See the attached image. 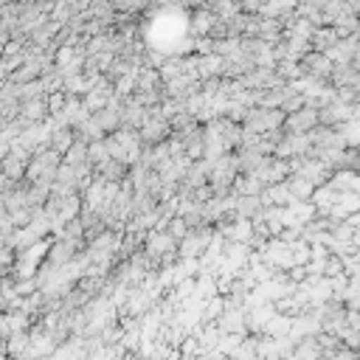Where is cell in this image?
<instances>
[{
	"label": "cell",
	"mask_w": 360,
	"mask_h": 360,
	"mask_svg": "<svg viewBox=\"0 0 360 360\" xmlns=\"http://www.w3.org/2000/svg\"><path fill=\"white\" fill-rule=\"evenodd\" d=\"M177 248H180V242L172 239L166 231H149V233H146V242H143V250H146V256L152 259L155 270H160V262H163L169 253H177Z\"/></svg>",
	"instance_id": "6da1fadb"
},
{
	"label": "cell",
	"mask_w": 360,
	"mask_h": 360,
	"mask_svg": "<svg viewBox=\"0 0 360 360\" xmlns=\"http://www.w3.org/2000/svg\"><path fill=\"white\" fill-rule=\"evenodd\" d=\"M301 70H304V76H309V79H318V82H332V73H335V62H332V56L329 53H323V51H309L301 62Z\"/></svg>",
	"instance_id": "7a4b0ae2"
},
{
	"label": "cell",
	"mask_w": 360,
	"mask_h": 360,
	"mask_svg": "<svg viewBox=\"0 0 360 360\" xmlns=\"http://www.w3.org/2000/svg\"><path fill=\"white\" fill-rule=\"evenodd\" d=\"M174 135H177V132H174ZM180 141H183V152H186L188 160H202V158H205V149H208L205 124L188 127L186 132H180Z\"/></svg>",
	"instance_id": "3957f363"
},
{
	"label": "cell",
	"mask_w": 360,
	"mask_h": 360,
	"mask_svg": "<svg viewBox=\"0 0 360 360\" xmlns=\"http://www.w3.org/2000/svg\"><path fill=\"white\" fill-rule=\"evenodd\" d=\"M217 236V228H200V231H191L183 242H180V259H200L205 250H208V245H211V239Z\"/></svg>",
	"instance_id": "277c9868"
},
{
	"label": "cell",
	"mask_w": 360,
	"mask_h": 360,
	"mask_svg": "<svg viewBox=\"0 0 360 360\" xmlns=\"http://www.w3.org/2000/svg\"><path fill=\"white\" fill-rule=\"evenodd\" d=\"M312 152V143H309V135H295V132H287L281 138V143L276 146V158H284V160H292V158H307Z\"/></svg>",
	"instance_id": "5b68a950"
},
{
	"label": "cell",
	"mask_w": 360,
	"mask_h": 360,
	"mask_svg": "<svg viewBox=\"0 0 360 360\" xmlns=\"http://www.w3.org/2000/svg\"><path fill=\"white\" fill-rule=\"evenodd\" d=\"M318 118H321L323 127H335L338 129V127H343V124H349L354 118V110L349 104H343V101H329V104L318 107Z\"/></svg>",
	"instance_id": "8992f818"
},
{
	"label": "cell",
	"mask_w": 360,
	"mask_h": 360,
	"mask_svg": "<svg viewBox=\"0 0 360 360\" xmlns=\"http://www.w3.org/2000/svg\"><path fill=\"white\" fill-rule=\"evenodd\" d=\"M256 174H259L267 186H273V183H284V180H290V177H292V169H290V160L270 155V158H264V163L259 166Z\"/></svg>",
	"instance_id": "52a82bcc"
},
{
	"label": "cell",
	"mask_w": 360,
	"mask_h": 360,
	"mask_svg": "<svg viewBox=\"0 0 360 360\" xmlns=\"http://www.w3.org/2000/svg\"><path fill=\"white\" fill-rule=\"evenodd\" d=\"M321 124V118H318V107H304V110H298V112H292V115H287V124H284V132H295V135H307V132H312L315 127Z\"/></svg>",
	"instance_id": "ba28073f"
},
{
	"label": "cell",
	"mask_w": 360,
	"mask_h": 360,
	"mask_svg": "<svg viewBox=\"0 0 360 360\" xmlns=\"http://www.w3.org/2000/svg\"><path fill=\"white\" fill-rule=\"evenodd\" d=\"M146 121H149V110H146L135 96H129V98L124 101V107H121V124H124L121 129H135V132H138Z\"/></svg>",
	"instance_id": "9c48e42d"
},
{
	"label": "cell",
	"mask_w": 360,
	"mask_h": 360,
	"mask_svg": "<svg viewBox=\"0 0 360 360\" xmlns=\"http://www.w3.org/2000/svg\"><path fill=\"white\" fill-rule=\"evenodd\" d=\"M138 135H141L143 146H158V143H163V141L172 138V124L163 121V118H149V121L138 129Z\"/></svg>",
	"instance_id": "30bf717a"
},
{
	"label": "cell",
	"mask_w": 360,
	"mask_h": 360,
	"mask_svg": "<svg viewBox=\"0 0 360 360\" xmlns=\"http://www.w3.org/2000/svg\"><path fill=\"white\" fill-rule=\"evenodd\" d=\"M217 20H219V17H217V14H214L208 6L191 8V17H188V31H191V37H194V39H200V37H208Z\"/></svg>",
	"instance_id": "8fae6325"
},
{
	"label": "cell",
	"mask_w": 360,
	"mask_h": 360,
	"mask_svg": "<svg viewBox=\"0 0 360 360\" xmlns=\"http://www.w3.org/2000/svg\"><path fill=\"white\" fill-rule=\"evenodd\" d=\"M262 202H264V205H276V208H287V205H292V202H295V197H292L290 180L267 186V191L262 194Z\"/></svg>",
	"instance_id": "7c38bea8"
},
{
	"label": "cell",
	"mask_w": 360,
	"mask_h": 360,
	"mask_svg": "<svg viewBox=\"0 0 360 360\" xmlns=\"http://www.w3.org/2000/svg\"><path fill=\"white\" fill-rule=\"evenodd\" d=\"M267 191V183L259 174H239L233 183V194L239 197H262Z\"/></svg>",
	"instance_id": "4fadbf2b"
},
{
	"label": "cell",
	"mask_w": 360,
	"mask_h": 360,
	"mask_svg": "<svg viewBox=\"0 0 360 360\" xmlns=\"http://www.w3.org/2000/svg\"><path fill=\"white\" fill-rule=\"evenodd\" d=\"M312 51H323V53H329L338 42H340V34H338V28L335 25H318L315 31H312Z\"/></svg>",
	"instance_id": "5bb4252c"
},
{
	"label": "cell",
	"mask_w": 360,
	"mask_h": 360,
	"mask_svg": "<svg viewBox=\"0 0 360 360\" xmlns=\"http://www.w3.org/2000/svg\"><path fill=\"white\" fill-rule=\"evenodd\" d=\"M326 6H329V0H298V3H295V11H298V17L309 20V22L318 28V25H323V11H326Z\"/></svg>",
	"instance_id": "9a60e30c"
},
{
	"label": "cell",
	"mask_w": 360,
	"mask_h": 360,
	"mask_svg": "<svg viewBox=\"0 0 360 360\" xmlns=\"http://www.w3.org/2000/svg\"><path fill=\"white\" fill-rule=\"evenodd\" d=\"M129 169H132L129 163H124V160H115V158H110V160H107V163H104V166H101V169H98L96 174H98V177H101L104 183H118V186H121V183H124V180L129 177Z\"/></svg>",
	"instance_id": "2e32d148"
},
{
	"label": "cell",
	"mask_w": 360,
	"mask_h": 360,
	"mask_svg": "<svg viewBox=\"0 0 360 360\" xmlns=\"http://www.w3.org/2000/svg\"><path fill=\"white\" fill-rule=\"evenodd\" d=\"M73 143H76V129H73V127H56V124H53V132H51L48 146L65 158V152H68Z\"/></svg>",
	"instance_id": "e0dca14e"
},
{
	"label": "cell",
	"mask_w": 360,
	"mask_h": 360,
	"mask_svg": "<svg viewBox=\"0 0 360 360\" xmlns=\"http://www.w3.org/2000/svg\"><path fill=\"white\" fill-rule=\"evenodd\" d=\"M338 194H340V191H335V188L326 183V186H318V188H315V194H312V200H309V202L315 205V211H318V214L329 217V211H332V208H335V202H338Z\"/></svg>",
	"instance_id": "ac0fdd59"
},
{
	"label": "cell",
	"mask_w": 360,
	"mask_h": 360,
	"mask_svg": "<svg viewBox=\"0 0 360 360\" xmlns=\"http://www.w3.org/2000/svg\"><path fill=\"white\" fill-rule=\"evenodd\" d=\"M262 211H264L262 197H239V194H236V202H233V217H242V219H256V217H262Z\"/></svg>",
	"instance_id": "d6986e66"
},
{
	"label": "cell",
	"mask_w": 360,
	"mask_h": 360,
	"mask_svg": "<svg viewBox=\"0 0 360 360\" xmlns=\"http://www.w3.org/2000/svg\"><path fill=\"white\" fill-rule=\"evenodd\" d=\"M76 138L79 141H87V143H93V141H101V138H107V132L101 129V124L96 121V115H87L79 127H76Z\"/></svg>",
	"instance_id": "ffe728a7"
},
{
	"label": "cell",
	"mask_w": 360,
	"mask_h": 360,
	"mask_svg": "<svg viewBox=\"0 0 360 360\" xmlns=\"http://www.w3.org/2000/svg\"><path fill=\"white\" fill-rule=\"evenodd\" d=\"M28 163L31 160H22L17 155H3V174L6 177H14V180H25V172H28Z\"/></svg>",
	"instance_id": "44dd1931"
},
{
	"label": "cell",
	"mask_w": 360,
	"mask_h": 360,
	"mask_svg": "<svg viewBox=\"0 0 360 360\" xmlns=\"http://www.w3.org/2000/svg\"><path fill=\"white\" fill-rule=\"evenodd\" d=\"M158 87H163V76H160V70H158V68H143V70L138 73V87H135V93L158 90Z\"/></svg>",
	"instance_id": "7402d4cb"
},
{
	"label": "cell",
	"mask_w": 360,
	"mask_h": 360,
	"mask_svg": "<svg viewBox=\"0 0 360 360\" xmlns=\"http://www.w3.org/2000/svg\"><path fill=\"white\" fill-rule=\"evenodd\" d=\"M290 188H292V197H295V200L307 202V200H312V194H315V188H318V186H312L307 177L292 174V177H290Z\"/></svg>",
	"instance_id": "603a6c76"
},
{
	"label": "cell",
	"mask_w": 360,
	"mask_h": 360,
	"mask_svg": "<svg viewBox=\"0 0 360 360\" xmlns=\"http://www.w3.org/2000/svg\"><path fill=\"white\" fill-rule=\"evenodd\" d=\"M87 158H90V163L96 166V172L110 160V146H107V138H101V141H93L90 143V152H87Z\"/></svg>",
	"instance_id": "cb8c5ba5"
},
{
	"label": "cell",
	"mask_w": 360,
	"mask_h": 360,
	"mask_svg": "<svg viewBox=\"0 0 360 360\" xmlns=\"http://www.w3.org/2000/svg\"><path fill=\"white\" fill-rule=\"evenodd\" d=\"M87 152H90V143L76 138V143L65 152V163H70V166H82V163H87V160H90V158H87Z\"/></svg>",
	"instance_id": "d4e9b609"
},
{
	"label": "cell",
	"mask_w": 360,
	"mask_h": 360,
	"mask_svg": "<svg viewBox=\"0 0 360 360\" xmlns=\"http://www.w3.org/2000/svg\"><path fill=\"white\" fill-rule=\"evenodd\" d=\"M163 231H166L172 239H177V242H183V239L191 233V228L186 225V219H183V217H172V219L166 222V228H163Z\"/></svg>",
	"instance_id": "484cf974"
},
{
	"label": "cell",
	"mask_w": 360,
	"mask_h": 360,
	"mask_svg": "<svg viewBox=\"0 0 360 360\" xmlns=\"http://www.w3.org/2000/svg\"><path fill=\"white\" fill-rule=\"evenodd\" d=\"M68 101H70V98H68V93H65V90L51 93V96H48V110H51V115H59V112L68 107Z\"/></svg>",
	"instance_id": "4316f807"
},
{
	"label": "cell",
	"mask_w": 360,
	"mask_h": 360,
	"mask_svg": "<svg viewBox=\"0 0 360 360\" xmlns=\"http://www.w3.org/2000/svg\"><path fill=\"white\" fill-rule=\"evenodd\" d=\"M357 39H360V34H357Z\"/></svg>",
	"instance_id": "83f0119b"
},
{
	"label": "cell",
	"mask_w": 360,
	"mask_h": 360,
	"mask_svg": "<svg viewBox=\"0 0 360 360\" xmlns=\"http://www.w3.org/2000/svg\"><path fill=\"white\" fill-rule=\"evenodd\" d=\"M357 360H360V357H357Z\"/></svg>",
	"instance_id": "f1b7e54d"
}]
</instances>
